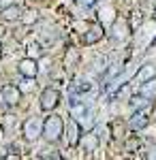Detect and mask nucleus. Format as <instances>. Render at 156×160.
<instances>
[{
  "mask_svg": "<svg viewBox=\"0 0 156 160\" xmlns=\"http://www.w3.org/2000/svg\"><path fill=\"white\" fill-rule=\"evenodd\" d=\"M79 143H81V148H84V152H94L96 148H98V143H101V139L96 135H86L79 139Z\"/></svg>",
  "mask_w": 156,
  "mask_h": 160,
  "instance_id": "obj_13",
  "label": "nucleus"
},
{
  "mask_svg": "<svg viewBox=\"0 0 156 160\" xmlns=\"http://www.w3.org/2000/svg\"><path fill=\"white\" fill-rule=\"evenodd\" d=\"M109 132H111L113 139L124 141V139H126V124L122 122V120H113V122L109 124Z\"/></svg>",
  "mask_w": 156,
  "mask_h": 160,
  "instance_id": "obj_11",
  "label": "nucleus"
},
{
  "mask_svg": "<svg viewBox=\"0 0 156 160\" xmlns=\"http://www.w3.org/2000/svg\"><path fill=\"white\" fill-rule=\"evenodd\" d=\"M13 126H15V115H7V120H4V128L11 130Z\"/></svg>",
  "mask_w": 156,
  "mask_h": 160,
  "instance_id": "obj_17",
  "label": "nucleus"
},
{
  "mask_svg": "<svg viewBox=\"0 0 156 160\" xmlns=\"http://www.w3.org/2000/svg\"><path fill=\"white\" fill-rule=\"evenodd\" d=\"M41 130H43V126L39 122V118H28L22 126V132H24V139L26 141H36V137L41 135Z\"/></svg>",
  "mask_w": 156,
  "mask_h": 160,
  "instance_id": "obj_3",
  "label": "nucleus"
},
{
  "mask_svg": "<svg viewBox=\"0 0 156 160\" xmlns=\"http://www.w3.org/2000/svg\"><path fill=\"white\" fill-rule=\"evenodd\" d=\"M60 92L56 88H45L43 94H41V109L43 111H54L60 105Z\"/></svg>",
  "mask_w": 156,
  "mask_h": 160,
  "instance_id": "obj_2",
  "label": "nucleus"
},
{
  "mask_svg": "<svg viewBox=\"0 0 156 160\" xmlns=\"http://www.w3.org/2000/svg\"><path fill=\"white\" fill-rule=\"evenodd\" d=\"M0 94H2V100H4V102H7L9 107L17 105V102L22 100V92H19V88L13 86V83H7V86H2Z\"/></svg>",
  "mask_w": 156,
  "mask_h": 160,
  "instance_id": "obj_4",
  "label": "nucleus"
},
{
  "mask_svg": "<svg viewBox=\"0 0 156 160\" xmlns=\"http://www.w3.org/2000/svg\"><path fill=\"white\" fill-rule=\"evenodd\" d=\"M139 148V137H131V139H124V149L126 152H135Z\"/></svg>",
  "mask_w": 156,
  "mask_h": 160,
  "instance_id": "obj_15",
  "label": "nucleus"
},
{
  "mask_svg": "<svg viewBox=\"0 0 156 160\" xmlns=\"http://www.w3.org/2000/svg\"><path fill=\"white\" fill-rule=\"evenodd\" d=\"M13 0H0V9H2V7H7V4H11Z\"/></svg>",
  "mask_w": 156,
  "mask_h": 160,
  "instance_id": "obj_18",
  "label": "nucleus"
},
{
  "mask_svg": "<svg viewBox=\"0 0 156 160\" xmlns=\"http://www.w3.org/2000/svg\"><path fill=\"white\" fill-rule=\"evenodd\" d=\"M128 96H131V86H124L118 92V98H128Z\"/></svg>",
  "mask_w": 156,
  "mask_h": 160,
  "instance_id": "obj_16",
  "label": "nucleus"
},
{
  "mask_svg": "<svg viewBox=\"0 0 156 160\" xmlns=\"http://www.w3.org/2000/svg\"><path fill=\"white\" fill-rule=\"evenodd\" d=\"M0 17H2L4 22H17V19L22 17V9L11 2V4H7V7L0 9Z\"/></svg>",
  "mask_w": 156,
  "mask_h": 160,
  "instance_id": "obj_10",
  "label": "nucleus"
},
{
  "mask_svg": "<svg viewBox=\"0 0 156 160\" xmlns=\"http://www.w3.org/2000/svg\"><path fill=\"white\" fill-rule=\"evenodd\" d=\"M41 135H43V139H45L47 143H56V141H60V137L64 135V122H62L60 115L54 113V115L45 118Z\"/></svg>",
  "mask_w": 156,
  "mask_h": 160,
  "instance_id": "obj_1",
  "label": "nucleus"
},
{
  "mask_svg": "<svg viewBox=\"0 0 156 160\" xmlns=\"http://www.w3.org/2000/svg\"><path fill=\"white\" fill-rule=\"evenodd\" d=\"M17 68H19V75H24L26 79H34L36 75H39V64L32 58H24V60L19 62Z\"/></svg>",
  "mask_w": 156,
  "mask_h": 160,
  "instance_id": "obj_7",
  "label": "nucleus"
},
{
  "mask_svg": "<svg viewBox=\"0 0 156 160\" xmlns=\"http://www.w3.org/2000/svg\"><path fill=\"white\" fill-rule=\"evenodd\" d=\"M139 94H141L143 98L156 100V77H152V79H148L145 83H141V88H139Z\"/></svg>",
  "mask_w": 156,
  "mask_h": 160,
  "instance_id": "obj_12",
  "label": "nucleus"
},
{
  "mask_svg": "<svg viewBox=\"0 0 156 160\" xmlns=\"http://www.w3.org/2000/svg\"><path fill=\"white\" fill-rule=\"evenodd\" d=\"M0 56H2V43H0Z\"/></svg>",
  "mask_w": 156,
  "mask_h": 160,
  "instance_id": "obj_19",
  "label": "nucleus"
},
{
  "mask_svg": "<svg viewBox=\"0 0 156 160\" xmlns=\"http://www.w3.org/2000/svg\"><path fill=\"white\" fill-rule=\"evenodd\" d=\"M148 122H150V118H148L145 113H135L128 126H131L133 130H141V128H145V126H148Z\"/></svg>",
  "mask_w": 156,
  "mask_h": 160,
  "instance_id": "obj_14",
  "label": "nucleus"
},
{
  "mask_svg": "<svg viewBox=\"0 0 156 160\" xmlns=\"http://www.w3.org/2000/svg\"><path fill=\"white\" fill-rule=\"evenodd\" d=\"M109 37L113 38V41H126V38L131 37V26H128V22L126 19H116Z\"/></svg>",
  "mask_w": 156,
  "mask_h": 160,
  "instance_id": "obj_5",
  "label": "nucleus"
},
{
  "mask_svg": "<svg viewBox=\"0 0 156 160\" xmlns=\"http://www.w3.org/2000/svg\"><path fill=\"white\" fill-rule=\"evenodd\" d=\"M103 34H105V30H103V26H101V24H90V26H88V30L84 32L81 41H84L86 45H94V43H98V41L103 38Z\"/></svg>",
  "mask_w": 156,
  "mask_h": 160,
  "instance_id": "obj_6",
  "label": "nucleus"
},
{
  "mask_svg": "<svg viewBox=\"0 0 156 160\" xmlns=\"http://www.w3.org/2000/svg\"><path fill=\"white\" fill-rule=\"evenodd\" d=\"M79 139H81V128H79V124L75 120H71L69 126H66V143H69V148H75L79 143Z\"/></svg>",
  "mask_w": 156,
  "mask_h": 160,
  "instance_id": "obj_8",
  "label": "nucleus"
},
{
  "mask_svg": "<svg viewBox=\"0 0 156 160\" xmlns=\"http://www.w3.org/2000/svg\"><path fill=\"white\" fill-rule=\"evenodd\" d=\"M79 60H81L79 49L69 47V49H66V53H64V68H66V71H75V68H77V64H79Z\"/></svg>",
  "mask_w": 156,
  "mask_h": 160,
  "instance_id": "obj_9",
  "label": "nucleus"
}]
</instances>
